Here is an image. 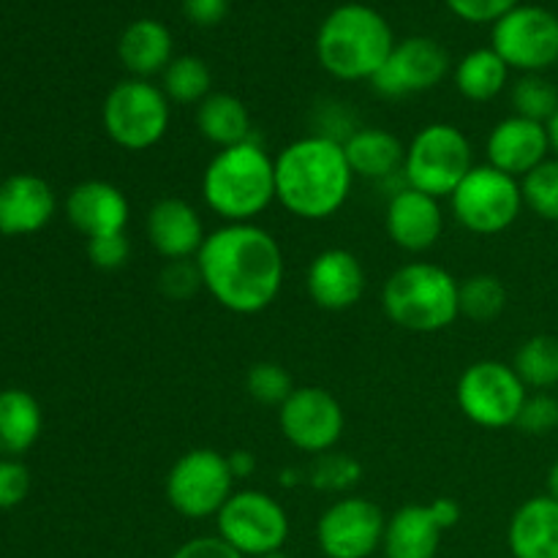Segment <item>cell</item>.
<instances>
[{
  "instance_id": "cell-1",
  "label": "cell",
  "mask_w": 558,
  "mask_h": 558,
  "mask_svg": "<svg viewBox=\"0 0 558 558\" xmlns=\"http://www.w3.org/2000/svg\"><path fill=\"white\" fill-rule=\"evenodd\" d=\"M196 267L207 294L240 316L270 308L287 270L278 240L256 223H223L216 232H207Z\"/></svg>"
},
{
  "instance_id": "cell-2",
  "label": "cell",
  "mask_w": 558,
  "mask_h": 558,
  "mask_svg": "<svg viewBox=\"0 0 558 558\" xmlns=\"http://www.w3.org/2000/svg\"><path fill=\"white\" fill-rule=\"evenodd\" d=\"M352 183L354 172L336 136H300L276 158V199L303 221L336 216L347 205Z\"/></svg>"
},
{
  "instance_id": "cell-3",
  "label": "cell",
  "mask_w": 558,
  "mask_h": 558,
  "mask_svg": "<svg viewBox=\"0 0 558 558\" xmlns=\"http://www.w3.org/2000/svg\"><path fill=\"white\" fill-rule=\"evenodd\" d=\"M396 47L385 16L365 3L336 5L316 33V60L341 82H371Z\"/></svg>"
},
{
  "instance_id": "cell-4",
  "label": "cell",
  "mask_w": 558,
  "mask_h": 558,
  "mask_svg": "<svg viewBox=\"0 0 558 558\" xmlns=\"http://www.w3.org/2000/svg\"><path fill=\"white\" fill-rule=\"evenodd\" d=\"M202 199L223 223H254L276 202V158L254 140L223 147L202 174Z\"/></svg>"
},
{
  "instance_id": "cell-5",
  "label": "cell",
  "mask_w": 558,
  "mask_h": 558,
  "mask_svg": "<svg viewBox=\"0 0 558 558\" xmlns=\"http://www.w3.org/2000/svg\"><path fill=\"white\" fill-rule=\"evenodd\" d=\"M461 281L434 262H409L381 287L387 319L409 332H441L461 316Z\"/></svg>"
},
{
  "instance_id": "cell-6",
  "label": "cell",
  "mask_w": 558,
  "mask_h": 558,
  "mask_svg": "<svg viewBox=\"0 0 558 558\" xmlns=\"http://www.w3.org/2000/svg\"><path fill=\"white\" fill-rule=\"evenodd\" d=\"M172 120V101L161 85L150 80H120L107 93L101 107V123L109 140L129 153L156 147L167 136Z\"/></svg>"
},
{
  "instance_id": "cell-7",
  "label": "cell",
  "mask_w": 558,
  "mask_h": 558,
  "mask_svg": "<svg viewBox=\"0 0 558 558\" xmlns=\"http://www.w3.org/2000/svg\"><path fill=\"white\" fill-rule=\"evenodd\" d=\"M474 169L469 136L452 123H430L414 134L403 158V180L409 189L445 199Z\"/></svg>"
},
{
  "instance_id": "cell-8",
  "label": "cell",
  "mask_w": 558,
  "mask_h": 558,
  "mask_svg": "<svg viewBox=\"0 0 558 558\" xmlns=\"http://www.w3.org/2000/svg\"><path fill=\"white\" fill-rule=\"evenodd\" d=\"M456 221L472 234H501L518 221L523 202L521 180L499 172L490 163H474L472 172L461 180L450 196Z\"/></svg>"
},
{
  "instance_id": "cell-9",
  "label": "cell",
  "mask_w": 558,
  "mask_h": 558,
  "mask_svg": "<svg viewBox=\"0 0 558 558\" xmlns=\"http://www.w3.org/2000/svg\"><path fill=\"white\" fill-rule=\"evenodd\" d=\"M234 474L223 452L196 447L183 452L167 474V501L178 515L202 521L216 518L234 494Z\"/></svg>"
},
{
  "instance_id": "cell-10",
  "label": "cell",
  "mask_w": 558,
  "mask_h": 558,
  "mask_svg": "<svg viewBox=\"0 0 558 558\" xmlns=\"http://www.w3.org/2000/svg\"><path fill=\"white\" fill-rule=\"evenodd\" d=\"M529 387L515 368L499 360H480L461 374L456 387L458 409L480 428H510L518 423Z\"/></svg>"
},
{
  "instance_id": "cell-11",
  "label": "cell",
  "mask_w": 558,
  "mask_h": 558,
  "mask_svg": "<svg viewBox=\"0 0 558 558\" xmlns=\"http://www.w3.org/2000/svg\"><path fill=\"white\" fill-rule=\"evenodd\" d=\"M218 537L240 556L259 558L283 550L289 539V515L281 501L265 490H234L216 515Z\"/></svg>"
},
{
  "instance_id": "cell-12",
  "label": "cell",
  "mask_w": 558,
  "mask_h": 558,
  "mask_svg": "<svg viewBox=\"0 0 558 558\" xmlns=\"http://www.w3.org/2000/svg\"><path fill=\"white\" fill-rule=\"evenodd\" d=\"M490 47L521 74H543L558 65V16L543 5L521 3L494 22Z\"/></svg>"
},
{
  "instance_id": "cell-13",
  "label": "cell",
  "mask_w": 558,
  "mask_h": 558,
  "mask_svg": "<svg viewBox=\"0 0 558 558\" xmlns=\"http://www.w3.org/2000/svg\"><path fill=\"white\" fill-rule=\"evenodd\" d=\"M281 434L294 450L325 456L336 450L343 436V407L325 387H294L292 396L278 407Z\"/></svg>"
},
{
  "instance_id": "cell-14",
  "label": "cell",
  "mask_w": 558,
  "mask_h": 558,
  "mask_svg": "<svg viewBox=\"0 0 558 558\" xmlns=\"http://www.w3.org/2000/svg\"><path fill=\"white\" fill-rule=\"evenodd\" d=\"M387 518L379 505L347 496L327 507L316 523V543L327 558H371L385 543Z\"/></svg>"
},
{
  "instance_id": "cell-15",
  "label": "cell",
  "mask_w": 558,
  "mask_h": 558,
  "mask_svg": "<svg viewBox=\"0 0 558 558\" xmlns=\"http://www.w3.org/2000/svg\"><path fill=\"white\" fill-rule=\"evenodd\" d=\"M450 74V54L436 38L412 36L396 41L390 58L371 80L374 90L385 98H407L434 90Z\"/></svg>"
},
{
  "instance_id": "cell-16",
  "label": "cell",
  "mask_w": 558,
  "mask_h": 558,
  "mask_svg": "<svg viewBox=\"0 0 558 558\" xmlns=\"http://www.w3.org/2000/svg\"><path fill=\"white\" fill-rule=\"evenodd\" d=\"M550 153L554 147H550L548 125L518 118V114L499 120L485 142V156H488L490 167L515 180L532 174L539 163L548 161Z\"/></svg>"
},
{
  "instance_id": "cell-17",
  "label": "cell",
  "mask_w": 558,
  "mask_h": 558,
  "mask_svg": "<svg viewBox=\"0 0 558 558\" xmlns=\"http://www.w3.org/2000/svg\"><path fill=\"white\" fill-rule=\"evenodd\" d=\"M387 238L407 254H425L439 243L445 232V213L436 196L417 189H398L387 202L385 213Z\"/></svg>"
},
{
  "instance_id": "cell-18",
  "label": "cell",
  "mask_w": 558,
  "mask_h": 558,
  "mask_svg": "<svg viewBox=\"0 0 558 558\" xmlns=\"http://www.w3.org/2000/svg\"><path fill=\"white\" fill-rule=\"evenodd\" d=\"M308 298L322 311H349L365 294V267L352 251L327 248L314 256L305 276Z\"/></svg>"
},
{
  "instance_id": "cell-19",
  "label": "cell",
  "mask_w": 558,
  "mask_h": 558,
  "mask_svg": "<svg viewBox=\"0 0 558 558\" xmlns=\"http://www.w3.org/2000/svg\"><path fill=\"white\" fill-rule=\"evenodd\" d=\"M145 232L156 254L167 262L196 259L207 238L196 207L180 196H163L147 210Z\"/></svg>"
},
{
  "instance_id": "cell-20",
  "label": "cell",
  "mask_w": 558,
  "mask_h": 558,
  "mask_svg": "<svg viewBox=\"0 0 558 558\" xmlns=\"http://www.w3.org/2000/svg\"><path fill=\"white\" fill-rule=\"evenodd\" d=\"M65 216L76 232L90 238L125 232L131 218V205L118 185L107 180H85L74 185L65 199Z\"/></svg>"
},
{
  "instance_id": "cell-21",
  "label": "cell",
  "mask_w": 558,
  "mask_h": 558,
  "mask_svg": "<svg viewBox=\"0 0 558 558\" xmlns=\"http://www.w3.org/2000/svg\"><path fill=\"white\" fill-rule=\"evenodd\" d=\"M54 191L36 174H14L0 183V232L33 234L54 216Z\"/></svg>"
},
{
  "instance_id": "cell-22",
  "label": "cell",
  "mask_w": 558,
  "mask_h": 558,
  "mask_svg": "<svg viewBox=\"0 0 558 558\" xmlns=\"http://www.w3.org/2000/svg\"><path fill=\"white\" fill-rule=\"evenodd\" d=\"M512 558H558V501L532 496L523 501L507 526Z\"/></svg>"
},
{
  "instance_id": "cell-23",
  "label": "cell",
  "mask_w": 558,
  "mask_h": 558,
  "mask_svg": "<svg viewBox=\"0 0 558 558\" xmlns=\"http://www.w3.org/2000/svg\"><path fill=\"white\" fill-rule=\"evenodd\" d=\"M347 161L352 167L354 178L374 180V183H387L390 178H401L403 174V158H407V147L390 134L387 129H352V134L341 142Z\"/></svg>"
},
{
  "instance_id": "cell-24",
  "label": "cell",
  "mask_w": 558,
  "mask_h": 558,
  "mask_svg": "<svg viewBox=\"0 0 558 558\" xmlns=\"http://www.w3.org/2000/svg\"><path fill=\"white\" fill-rule=\"evenodd\" d=\"M118 58L123 69L136 80H150L163 74L174 60L172 31L161 20H134L118 41Z\"/></svg>"
},
{
  "instance_id": "cell-25",
  "label": "cell",
  "mask_w": 558,
  "mask_h": 558,
  "mask_svg": "<svg viewBox=\"0 0 558 558\" xmlns=\"http://www.w3.org/2000/svg\"><path fill=\"white\" fill-rule=\"evenodd\" d=\"M441 534L430 505H407L387 518L381 550L385 558H436Z\"/></svg>"
},
{
  "instance_id": "cell-26",
  "label": "cell",
  "mask_w": 558,
  "mask_h": 558,
  "mask_svg": "<svg viewBox=\"0 0 558 558\" xmlns=\"http://www.w3.org/2000/svg\"><path fill=\"white\" fill-rule=\"evenodd\" d=\"M196 129L218 150L223 147L243 145L254 140L251 136V112L232 93L213 90L205 101L196 107Z\"/></svg>"
},
{
  "instance_id": "cell-27",
  "label": "cell",
  "mask_w": 558,
  "mask_h": 558,
  "mask_svg": "<svg viewBox=\"0 0 558 558\" xmlns=\"http://www.w3.org/2000/svg\"><path fill=\"white\" fill-rule=\"evenodd\" d=\"M510 82V65L494 47H480L463 54L456 65V87L466 101L488 104Z\"/></svg>"
},
{
  "instance_id": "cell-28",
  "label": "cell",
  "mask_w": 558,
  "mask_h": 558,
  "mask_svg": "<svg viewBox=\"0 0 558 558\" xmlns=\"http://www.w3.org/2000/svg\"><path fill=\"white\" fill-rule=\"evenodd\" d=\"M41 407L31 392H0V452L3 456H20V452L31 450L41 436Z\"/></svg>"
},
{
  "instance_id": "cell-29",
  "label": "cell",
  "mask_w": 558,
  "mask_h": 558,
  "mask_svg": "<svg viewBox=\"0 0 558 558\" xmlns=\"http://www.w3.org/2000/svg\"><path fill=\"white\" fill-rule=\"evenodd\" d=\"M161 90L172 104L199 107L213 93V71L196 54H178L161 74Z\"/></svg>"
},
{
  "instance_id": "cell-30",
  "label": "cell",
  "mask_w": 558,
  "mask_h": 558,
  "mask_svg": "<svg viewBox=\"0 0 558 558\" xmlns=\"http://www.w3.org/2000/svg\"><path fill=\"white\" fill-rule=\"evenodd\" d=\"M512 368L529 390L545 392L558 385V338L532 336L515 352Z\"/></svg>"
},
{
  "instance_id": "cell-31",
  "label": "cell",
  "mask_w": 558,
  "mask_h": 558,
  "mask_svg": "<svg viewBox=\"0 0 558 558\" xmlns=\"http://www.w3.org/2000/svg\"><path fill=\"white\" fill-rule=\"evenodd\" d=\"M458 298H461V316L472 322H483V325L499 319L507 308L505 283L496 276H488V272H480V276L461 281Z\"/></svg>"
},
{
  "instance_id": "cell-32",
  "label": "cell",
  "mask_w": 558,
  "mask_h": 558,
  "mask_svg": "<svg viewBox=\"0 0 558 558\" xmlns=\"http://www.w3.org/2000/svg\"><path fill=\"white\" fill-rule=\"evenodd\" d=\"M510 104L518 118L548 125L558 112V87L543 74H521L510 87Z\"/></svg>"
},
{
  "instance_id": "cell-33",
  "label": "cell",
  "mask_w": 558,
  "mask_h": 558,
  "mask_svg": "<svg viewBox=\"0 0 558 558\" xmlns=\"http://www.w3.org/2000/svg\"><path fill=\"white\" fill-rule=\"evenodd\" d=\"M363 477V466L354 456L347 452H325V456H316L314 466L308 469V483L311 488L325 490V494H347Z\"/></svg>"
},
{
  "instance_id": "cell-34",
  "label": "cell",
  "mask_w": 558,
  "mask_h": 558,
  "mask_svg": "<svg viewBox=\"0 0 558 558\" xmlns=\"http://www.w3.org/2000/svg\"><path fill=\"white\" fill-rule=\"evenodd\" d=\"M523 202L534 216L558 223V158L539 163L532 174L521 180Z\"/></svg>"
},
{
  "instance_id": "cell-35",
  "label": "cell",
  "mask_w": 558,
  "mask_h": 558,
  "mask_svg": "<svg viewBox=\"0 0 558 558\" xmlns=\"http://www.w3.org/2000/svg\"><path fill=\"white\" fill-rule=\"evenodd\" d=\"M245 390L256 403L281 407L294 392V381L289 371L278 363H256L245 374Z\"/></svg>"
},
{
  "instance_id": "cell-36",
  "label": "cell",
  "mask_w": 558,
  "mask_h": 558,
  "mask_svg": "<svg viewBox=\"0 0 558 558\" xmlns=\"http://www.w3.org/2000/svg\"><path fill=\"white\" fill-rule=\"evenodd\" d=\"M515 428L529 436H548L558 428V398L550 392H532L518 414Z\"/></svg>"
},
{
  "instance_id": "cell-37",
  "label": "cell",
  "mask_w": 558,
  "mask_h": 558,
  "mask_svg": "<svg viewBox=\"0 0 558 558\" xmlns=\"http://www.w3.org/2000/svg\"><path fill=\"white\" fill-rule=\"evenodd\" d=\"M158 287L169 300H189L196 289H205L196 259L167 262V267L158 276Z\"/></svg>"
},
{
  "instance_id": "cell-38",
  "label": "cell",
  "mask_w": 558,
  "mask_h": 558,
  "mask_svg": "<svg viewBox=\"0 0 558 558\" xmlns=\"http://www.w3.org/2000/svg\"><path fill=\"white\" fill-rule=\"evenodd\" d=\"M447 9L472 25H494L501 16L521 5V0H445Z\"/></svg>"
},
{
  "instance_id": "cell-39",
  "label": "cell",
  "mask_w": 558,
  "mask_h": 558,
  "mask_svg": "<svg viewBox=\"0 0 558 558\" xmlns=\"http://www.w3.org/2000/svg\"><path fill=\"white\" fill-rule=\"evenodd\" d=\"M87 256L98 270H120L131 256V240L125 238V232L90 238L87 240Z\"/></svg>"
},
{
  "instance_id": "cell-40",
  "label": "cell",
  "mask_w": 558,
  "mask_h": 558,
  "mask_svg": "<svg viewBox=\"0 0 558 558\" xmlns=\"http://www.w3.org/2000/svg\"><path fill=\"white\" fill-rule=\"evenodd\" d=\"M27 490H31V472H27L25 463L3 458L0 461V510L22 505Z\"/></svg>"
},
{
  "instance_id": "cell-41",
  "label": "cell",
  "mask_w": 558,
  "mask_h": 558,
  "mask_svg": "<svg viewBox=\"0 0 558 558\" xmlns=\"http://www.w3.org/2000/svg\"><path fill=\"white\" fill-rule=\"evenodd\" d=\"M169 558H245V556H240L232 545H227L218 534H213V537L189 539V543L180 545V548Z\"/></svg>"
},
{
  "instance_id": "cell-42",
  "label": "cell",
  "mask_w": 558,
  "mask_h": 558,
  "mask_svg": "<svg viewBox=\"0 0 558 558\" xmlns=\"http://www.w3.org/2000/svg\"><path fill=\"white\" fill-rule=\"evenodd\" d=\"M183 14L196 27H216L229 14V0H183Z\"/></svg>"
},
{
  "instance_id": "cell-43",
  "label": "cell",
  "mask_w": 558,
  "mask_h": 558,
  "mask_svg": "<svg viewBox=\"0 0 558 558\" xmlns=\"http://www.w3.org/2000/svg\"><path fill=\"white\" fill-rule=\"evenodd\" d=\"M430 512H434V518H436V523L441 526V532L458 526V521H461V507H458V501L447 499V496L430 501Z\"/></svg>"
},
{
  "instance_id": "cell-44",
  "label": "cell",
  "mask_w": 558,
  "mask_h": 558,
  "mask_svg": "<svg viewBox=\"0 0 558 558\" xmlns=\"http://www.w3.org/2000/svg\"><path fill=\"white\" fill-rule=\"evenodd\" d=\"M227 461H229V469H232L234 480H248L251 474L256 472V466H259V463H256V456L248 450L229 452Z\"/></svg>"
},
{
  "instance_id": "cell-45",
  "label": "cell",
  "mask_w": 558,
  "mask_h": 558,
  "mask_svg": "<svg viewBox=\"0 0 558 558\" xmlns=\"http://www.w3.org/2000/svg\"><path fill=\"white\" fill-rule=\"evenodd\" d=\"M548 496L558 501V458L554 461V466L548 469Z\"/></svg>"
},
{
  "instance_id": "cell-46",
  "label": "cell",
  "mask_w": 558,
  "mask_h": 558,
  "mask_svg": "<svg viewBox=\"0 0 558 558\" xmlns=\"http://www.w3.org/2000/svg\"><path fill=\"white\" fill-rule=\"evenodd\" d=\"M548 136H550V147H554V153L558 158V112L548 120Z\"/></svg>"
},
{
  "instance_id": "cell-47",
  "label": "cell",
  "mask_w": 558,
  "mask_h": 558,
  "mask_svg": "<svg viewBox=\"0 0 558 558\" xmlns=\"http://www.w3.org/2000/svg\"><path fill=\"white\" fill-rule=\"evenodd\" d=\"M281 483L287 485V488H294V485L303 483V474H300L298 469H287V472H283V480H281Z\"/></svg>"
},
{
  "instance_id": "cell-48",
  "label": "cell",
  "mask_w": 558,
  "mask_h": 558,
  "mask_svg": "<svg viewBox=\"0 0 558 558\" xmlns=\"http://www.w3.org/2000/svg\"><path fill=\"white\" fill-rule=\"evenodd\" d=\"M259 558H289L283 550H278V554H267V556H259Z\"/></svg>"
},
{
  "instance_id": "cell-49",
  "label": "cell",
  "mask_w": 558,
  "mask_h": 558,
  "mask_svg": "<svg viewBox=\"0 0 558 558\" xmlns=\"http://www.w3.org/2000/svg\"><path fill=\"white\" fill-rule=\"evenodd\" d=\"M0 183H3V180H0Z\"/></svg>"
}]
</instances>
